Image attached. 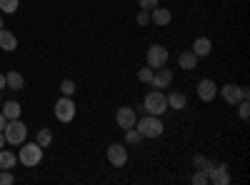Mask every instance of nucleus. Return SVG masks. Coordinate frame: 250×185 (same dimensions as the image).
<instances>
[{"label": "nucleus", "instance_id": "obj_1", "mask_svg": "<svg viewBox=\"0 0 250 185\" xmlns=\"http://www.w3.org/2000/svg\"><path fill=\"white\" fill-rule=\"evenodd\" d=\"M135 128H138V133H140L143 138H150V140H155V138H160V135L165 133V125H163V120H160L158 115L138 118V120H135Z\"/></svg>", "mask_w": 250, "mask_h": 185}, {"label": "nucleus", "instance_id": "obj_2", "mask_svg": "<svg viewBox=\"0 0 250 185\" xmlns=\"http://www.w3.org/2000/svg\"><path fill=\"white\" fill-rule=\"evenodd\" d=\"M3 135H5V143H10V145H23L25 138H28V128H25V123L20 118H15V120L5 123Z\"/></svg>", "mask_w": 250, "mask_h": 185}, {"label": "nucleus", "instance_id": "obj_3", "mask_svg": "<svg viewBox=\"0 0 250 185\" xmlns=\"http://www.w3.org/2000/svg\"><path fill=\"white\" fill-rule=\"evenodd\" d=\"M143 110L148 113V115H158L160 118L165 110H168V95L160 93V90L148 93V95H145V100H143Z\"/></svg>", "mask_w": 250, "mask_h": 185}, {"label": "nucleus", "instance_id": "obj_4", "mask_svg": "<svg viewBox=\"0 0 250 185\" xmlns=\"http://www.w3.org/2000/svg\"><path fill=\"white\" fill-rule=\"evenodd\" d=\"M43 160V148L38 143H23V148L18 153V163H23L25 168H35Z\"/></svg>", "mask_w": 250, "mask_h": 185}, {"label": "nucleus", "instance_id": "obj_5", "mask_svg": "<svg viewBox=\"0 0 250 185\" xmlns=\"http://www.w3.org/2000/svg\"><path fill=\"white\" fill-rule=\"evenodd\" d=\"M205 170H208V183H213V185H230L233 180L225 163H210Z\"/></svg>", "mask_w": 250, "mask_h": 185}, {"label": "nucleus", "instance_id": "obj_6", "mask_svg": "<svg viewBox=\"0 0 250 185\" xmlns=\"http://www.w3.org/2000/svg\"><path fill=\"white\" fill-rule=\"evenodd\" d=\"M220 95H223V100H225V103H230V105H238V103H240L243 98H250V90H248L245 85L228 83V85H223V88H220Z\"/></svg>", "mask_w": 250, "mask_h": 185}, {"label": "nucleus", "instance_id": "obj_7", "mask_svg": "<svg viewBox=\"0 0 250 185\" xmlns=\"http://www.w3.org/2000/svg\"><path fill=\"white\" fill-rule=\"evenodd\" d=\"M55 118H58L60 123L75 120V100L68 98V95H62V98L55 103Z\"/></svg>", "mask_w": 250, "mask_h": 185}, {"label": "nucleus", "instance_id": "obj_8", "mask_svg": "<svg viewBox=\"0 0 250 185\" xmlns=\"http://www.w3.org/2000/svg\"><path fill=\"white\" fill-rule=\"evenodd\" d=\"M145 60H148V68L158 70V68H163L165 63H168V50H165L163 45H150V48H148V55H145Z\"/></svg>", "mask_w": 250, "mask_h": 185}, {"label": "nucleus", "instance_id": "obj_9", "mask_svg": "<svg viewBox=\"0 0 250 185\" xmlns=\"http://www.w3.org/2000/svg\"><path fill=\"white\" fill-rule=\"evenodd\" d=\"M108 163L115 168H123L125 163H128V148L123 145V143H113L108 145Z\"/></svg>", "mask_w": 250, "mask_h": 185}, {"label": "nucleus", "instance_id": "obj_10", "mask_svg": "<svg viewBox=\"0 0 250 185\" xmlns=\"http://www.w3.org/2000/svg\"><path fill=\"white\" fill-rule=\"evenodd\" d=\"M135 120H138V113H135V108H120L118 113H115V123H118V128H123V130H128V128H135Z\"/></svg>", "mask_w": 250, "mask_h": 185}, {"label": "nucleus", "instance_id": "obj_11", "mask_svg": "<svg viewBox=\"0 0 250 185\" xmlns=\"http://www.w3.org/2000/svg\"><path fill=\"white\" fill-rule=\"evenodd\" d=\"M215 95H218V85H215V80L203 78L200 83H198V98H200L203 103H210V100H215Z\"/></svg>", "mask_w": 250, "mask_h": 185}, {"label": "nucleus", "instance_id": "obj_12", "mask_svg": "<svg viewBox=\"0 0 250 185\" xmlns=\"http://www.w3.org/2000/svg\"><path fill=\"white\" fill-rule=\"evenodd\" d=\"M170 83H173V73L165 68V65L158 68V70H153V80H150V85H153V88L160 90V88H168Z\"/></svg>", "mask_w": 250, "mask_h": 185}, {"label": "nucleus", "instance_id": "obj_13", "mask_svg": "<svg viewBox=\"0 0 250 185\" xmlns=\"http://www.w3.org/2000/svg\"><path fill=\"white\" fill-rule=\"evenodd\" d=\"M170 20H173V13L168 8H153L150 10V23H155V25H168Z\"/></svg>", "mask_w": 250, "mask_h": 185}, {"label": "nucleus", "instance_id": "obj_14", "mask_svg": "<svg viewBox=\"0 0 250 185\" xmlns=\"http://www.w3.org/2000/svg\"><path fill=\"white\" fill-rule=\"evenodd\" d=\"M198 55L193 53V50H185V53H180V58H178V65L183 68V70H195L198 68Z\"/></svg>", "mask_w": 250, "mask_h": 185}, {"label": "nucleus", "instance_id": "obj_15", "mask_svg": "<svg viewBox=\"0 0 250 185\" xmlns=\"http://www.w3.org/2000/svg\"><path fill=\"white\" fill-rule=\"evenodd\" d=\"M0 48L8 50V53H13V50L18 48V38H15V33H10V30H5V28H0Z\"/></svg>", "mask_w": 250, "mask_h": 185}, {"label": "nucleus", "instance_id": "obj_16", "mask_svg": "<svg viewBox=\"0 0 250 185\" xmlns=\"http://www.w3.org/2000/svg\"><path fill=\"white\" fill-rule=\"evenodd\" d=\"M5 85H8L10 90L18 93V90H23V88H25V78L20 75V73H15V70H10V73L5 75Z\"/></svg>", "mask_w": 250, "mask_h": 185}, {"label": "nucleus", "instance_id": "obj_17", "mask_svg": "<svg viewBox=\"0 0 250 185\" xmlns=\"http://www.w3.org/2000/svg\"><path fill=\"white\" fill-rule=\"evenodd\" d=\"M210 50H213V43L208 38H195V43H193V53L198 55V58H205V55H210Z\"/></svg>", "mask_w": 250, "mask_h": 185}, {"label": "nucleus", "instance_id": "obj_18", "mask_svg": "<svg viewBox=\"0 0 250 185\" xmlns=\"http://www.w3.org/2000/svg\"><path fill=\"white\" fill-rule=\"evenodd\" d=\"M18 165V155L10 150H0V170H13Z\"/></svg>", "mask_w": 250, "mask_h": 185}, {"label": "nucleus", "instance_id": "obj_19", "mask_svg": "<svg viewBox=\"0 0 250 185\" xmlns=\"http://www.w3.org/2000/svg\"><path fill=\"white\" fill-rule=\"evenodd\" d=\"M20 103H15V100H8V103H3V115L8 118V120H15V118H20Z\"/></svg>", "mask_w": 250, "mask_h": 185}, {"label": "nucleus", "instance_id": "obj_20", "mask_svg": "<svg viewBox=\"0 0 250 185\" xmlns=\"http://www.w3.org/2000/svg\"><path fill=\"white\" fill-rule=\"evenodd\" d=\"M188 105V98L183 95V93H170L168 95V108H173V110H183Z\"/></svg>", "mask_w": 250, "mask_h": 185}, {"label": "nucleus", "instance_id": "obj_21", "mask_svg": "<svg viewBox=\"0 0 250 185\" xmlns=\"http://www.w3.org/2000/svg\"><path fill=\"white\" fill-rule=\"evenodd\" d=\"M35 143L40 148H48L50 143H53V133L48 130V128H43V130H38V138H35Z\"/></svg>", "mask_w": 250, "mask_h": 185}, {"label": "nucleus", "instance_id": "obj_22", "mask_svg": "<svg viewBox=\"0 0 250 185\" xmlns=\"http://www.w3.org/2000/svg\"><path fill=\"white\" fill-rule=\"evenodd\" d=\"M140 140H143V135L138 133V128H128V130H125V143H128V145H138Z\"/></svg>", "mask_w": 250, "mask_h": 185}, {"label": "nucleus", "instance_id": "obj_23", "mask_svg": "<svg viewBox=\"0 0 250 185\" xmlns=\"http://www.w3.org/2000/svg\"><path fill=\"white\" fill-rule=\"evenodd\" d=\"M20 5V0H0V10L3 13H15Z\"/></svg>", "mask_w": 250, "mask_h": 185}, {"label": "nucleus", "instance_id": "obj_24", "mask_svg": "<svg viewBox=\"0 0 250 185\" xmlns=\"http://www.w3.org/2000/svg\"><path fill=\"white\" fill-rule=\"evenodd\" d=\"M60 93L68 95V98H73V95H75V83H73V80H62V83H60Z\"/></svg>", "mask_w": 250, "mask_h": 185}, {"label": "nucleus", "instance_id": "obj_25", "mask_svg": "<svg viewBox=\"0 0 250 185\" xmlns=\"http://www.w3.org/2000/svg\"><path fill=\"white\" fill-rule=\"evenodd\" d=\"M238 113H240V118H243V120H248V118H250V103H248V98H243V100L238 103Z\"/></svg>", "mask_w": 250, "mask_h": 185}, {"label": "nucleus", "instance_id": "obj_26", "mask_svg": "<svg viewBox=\"0 0 250 185\" xmlns=\"http://www.w3.org/2000/svg\"><path fill=\"white\" fill-rule=\"evenodd\" d=\"M193 183L195 185H210L208 183V170H195L193 173Z\"/></svg>", "mask_w": 250, "mask_h": 185}, {"label": "nucleus", "instance_id": "obj_27", "mask_svg": "<svg viewBox=\"0 0 250 185\" xmlns=\"http://www.w3.org/2000/svg\"><path fill=\"white\" fill-rule=\"evenodd\" d=\"M138 80L140 83H150L153 80V68H140L138 70Z\"/></svg>", "mask_w": 250, "mask_h": 185}, {"label": "nucleus", "instance_id": "obj_28", "mask_svg": "<svg viewBox=\"0 0 250 185\" xmlns=\"http://www.w3.org/2000/svg\"><path fill=\"white\" fill-rule=\"evenodd\" d=\"M208 165H210V160H205L203 155H193V168L195 170H205Z\"/></svg>", "mask_w": 250, "mask_h": 185}, {"label": "nucleus", "instance_id": "obj_29", "mask_svg": "<svg viewBox=\"0 0 250 185\" xmlns=\"http://www.w3.org/2000/svg\"><path fill=\"white\" fill-rule=\"evenodd\" d=\"M15 178H13V170H3L0 173V185H13Z\"/></svg>", "mask_w": 250, "mask_h": 185}, {"label": "nucleus", "instance_id": "obj_30", "mask_svg": "<svg viewBox=\"0 0 250 185\" xmlns=\"http://www.w3.org/2000/svg\"><path fill=\"white\" fill-rule=\"evenodd\" d=\"M158 3H160V0H138L140 10H153V8H158Z\"/></svg>", "mask_w": 250, "mask_h": 185}, {"label": "nucleus", "instance_id": "obj_31", "mask_svg": "<svg viewBox=\"0 0 250 185\" xmlns=\"http://www.w3.org/2000/svg\"><path fill=\"white\" fill-rule=\"evenodd\" d=\"M135 20H138V25H148L150 23V10H140Z\"/></svg>", "mask_w": 250, "mask_h": 185}, {"label": "nucleus", "instance_id": "obj_32", "mask_svg": "<svg viewBox=\"0 0 250 185\" xmlns=\"http://www.w3.org/2000/svg\"><path fill=\"white\" fill-rule=\"evenodd\" d=\"M5 123H8V118H5L3 113H0V133H3V128H5Z\"/></svg>", "mask_w": 250, "mask_h": 185}, {"label": "nucleus", "instance_id": "obj_33", "mask_svg": "<svg viewBox=\"0 0 250 185\" xmlns=\"http://www.w3.org/2000/svg\"><path fill=\"white\" fill-rule=\"evenodd\" d=\"M8 85H5V75H0V90H5Z\"/></svg>", "mask_w": 250, "mask_h": 185}, {"label": "nucleus", "instance_id": "obj_34", "mask_svg": "<svg viewBox=\"0 0 250 185\" xmlns=\"http://www.w3.org/2000/svg\"><path fill=\"white\" fill-rule=\"evenodd\" d=\"M3 145H5V135L0 133V150H3Z\"/></svg>", "mask_w": 250, "mask_h": 185}, {"label": "nucleus", "instance_id": "obj_35", "mask_svg": "<svg viewBox=\"0 0 250 185\" xmlns=\"http://www.w3.org/2000/svg\"><path fill=\"white\" fill-rule=\"evenodd\" d=\"M0 28H3V18H0Z\"/></svg>", "mask_w": 250, "mask_h": 185}, {"label": "nucleus", "instance_id": "obj_36", "mask_svg": "<svg viewBox=\"0 0 250 185\" xmlns=\"http://www.w3.org/2000/svg\"><path fill=\"white\" fill-rule=\"evenodd\" d=\"M0 103H3V100H0Z\"/></svg>", "mask_w": 250, "mask_h": 185}]
</instances>
